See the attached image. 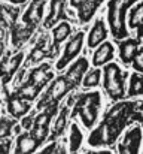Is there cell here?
Listing matches in <instances>:
<instances>
[{"label":"cell","instance_id":"21","mask_svg":"<svg viewBox=\"0 0 143 154\" xmlns=\"http://www.w3.org/2000/svg\"><path fill=\"white\" fill-rule=\"evenodd\" d=\"M142 21H143V5L139 3L136 8L131 9L130 12V20H128V24L131 29H136L139 26H142Z\"/></svg>","mask_w":143,"mask_h":154},{"label":"cell","instance_id":"33","mask_svg":"<svg viewBox=\"0 0 143 154\" xmlns=\"http://www.w3.org/2000/svg\"><path fill=\"white\" fill-rule=\"evenodd\" d=\"M33 121H34V118H31V117H27V118H24V120H22L21 126H22L25 130H28V129H31V127H33Z\"/></svg>","mask_w":143,"mask_h":154},{"label":"cell","instance_id":"22","mask_svg":"<svg viewBox=\"0 0 143 154\" xmlns=\"http://www.w3.org/2000/svg\"><path fill=\"white\" fill-rule=\"evenodd\" d=\"M82 133L79 130V127L76 124H72V130H70V151L75 153L79 150L81 144H82Z\"/></svg>","mask_w":143,"mask_h":154},{"label":"cell","instance_id":"7","mask_svg":"<svg viewBox=\"0 0 143 154\" xmlns=\"http://www.w3.org/2000/svg\"><path fill=\"white\" fill-rule=\"evenodd\" d=\"M28 109H30V103L27 102L25 99H22V97H19V96H12V97H9V100H7V111H9V114L13 115L15 118L25 115V114L28 112Z\"/></svg>","mask_w":143,"mask_h":154},{"label":"cell","instance_id":"18","mask_svg":"<svg viewBox=\"0 0 143 154\" xmlns=\"http://www.w3.org/2000/svg\"><path fill=\"white\" fill-rule=\"evenodd\" d=\"M45 0H34L30 8L27 9L25 15H24V21L25 23H31V24H37L40 17H42V6H43Z\"/></svg>","mask_w":143,"mask_h":154},{"label":"cell","instance_id":"23","mask_svg":"<svg viewBox=\"0 0 143 154\" xmlns=\"http://www.w3.org/2000/svg\"><path fill=\"white\" fill-rule=\"evenodd\" d=\"M16 14H18L16 9L10 11V9H7L6 6L0 5V21H1L4 26H13V24H15V20H16Z\"/></svg>","mask_w":143,"mask_h":154},{"label":"cell","instance_id":"2","mask_svg":"<svg viewBox=\"0 0 143 154\" xmlns=\"http://www.w3.org/2000/svg\"><path fill=\"white\" fill-rule=\"evenodd\" d=\"M76 100L78 103H76V108H75L72 117H76L79 114L82 123L87 127H93V124L97 120V108L100 105V94L97 91L88 93V94L76 97Z\"/></svg>","mask_w":143,"mask_h":154},{"label":"cell","instance_id":"8","mask_svg":"<svg viewBox=\"0 0 143 154\" xmlns=\"http://www.w3.org/2000/svg\"><path fill=\"white\" fill-rule=\"evenodd\" d=\"M64 5H66V0H51V11H49V15L46 17V21H45L46 29L52 27L60 18H63V20L66 18Z\"/></svg>","mask_w":143,"mask_h":154},{"label":"cell","instance_id":"5","mask_svg":"<svg viewBox=\"0 0 143 154\" xmlns=\"http://www.w3.org/2000/svg\"><path fill=\"white\" fill-rule=\"evenodd\" d=\"M24 58V54L19 52L16 55H12V57H6L1 63H0V76L3 78L4 82H7L10 79V76L18 70L21 61Z\"/></svg>","mask_w":143,"mask_h":154},{"label":"cell","instance_id":"12","mask_svg":"<svg viewBox=\"0 0 143 154\" xmlns=\"http://www.w3.org/2000/svg\"><path fill=\"white\" fill-rule=\"evenodd\" d=\"M107 36V32H106V27H104V23L101 20L95 21V24L93 26L91 32H90V36H88V47L90 48H94L97 45H100Z\"/></svg>","mask_w":143,"mask_h":154},{"label":"cell","instance_id":"13","mask_svg":"<svg viewBox=\"0 0 143 154\" xmlns=\"http://www.w3.org/2000/svg\"><path fill=\"white\" fill-rule=\"evenodd\" d=\"M113 58V45L109 44V42H104L93 55V63L94 66H101V64H106L107 61H110Z\"/></svg>","mask_w":143,"mask_h":154},{"label":"cell","instance_id":"24","mask_svg":"<svg viewBox=\"0 0 143 154\" xmlns=\"http://www.w3.org/2000/svg\"><path fill=\"white\" fill-rule=\"evenodd\" d=\"M142 91H143L142 75L133 73L131 79H130V91H128V94L130 96H137V94H142Z\"/></svg>","mask_w":143,"mask_h":154},{"label":"cell","instance_id":"28","mask_svg":"<svg viewBox=\"0 0 143 154\" xmlns=\"http://www.w3.org/2000/svg\"><path fill=\"white\" fill-rule=\"evenodd\" d=\"M12 127H13V121L10 120H6V118H1L0 120V141L7 138L12 132Z\"/></svg>","mask_w":143,"mask_h":154},{"label":"cell","instance_id":"6","mask_svg":"<svg viewBox=\"0 0 143 154\" xmlns=\"http://www.w3.org/2000/svg\"><path fill=\"white\" fill-rule=\"evenodd\" d=\"M87 69H88V60H87L85 57L79 58V60L69 69V72H67V75H66V79L69 81V84H70L72 88H75V87H78V85L81 84V79H82L84 73L87 72Z\"/></svg>","mask_w":143,"mask_h":154},{"label":"cell","instance_id":"20","mask_svg":"<svg viewBox=\"0 0 143 154\" xmlns=\"http://www.w3.org/2000/svg\"><path fill=\"white\" fill-rule=\"evenodd\" d=\"M39 91H40V87L28 81L27 84H24V85L18 90L16 96H19V97H22V99H25V100H33V99H36V96L39 94Z\"/></svg>","mask_w":143,"mask_h":154},{"label":"cell","instance_id":"11","mask_svg":"<svg viewBox=\"0 0 143 154\" xmlns=\"http://www.w3.org/2000/svg\"><path fill=\"white\" fill-rule=\"evenodd\" d=\"M139 145H140V129L136 127L127 135L125 142L119 147V151L121 153H137Z\"/></svg>","mask_w":143,"mask_h":154},{"label":"cell","instance_id":"1","mask_svg":"<svg viewBox=\"0 0 143 154\" xmlns=\"http://www.w3.org/2000/svg\"><path fill=\"white\" fill-rule=\"evenodd\" d=\"M134 2H137V0H110L109 2L107 20L110 24V30L116 39H122L128 35L125 30V26H124V15H125L127 8L131 6Z\"/></svg>","mask_w":143,"mask_h":154},{"label":"cell","instance_id":"9","mask_svg":"<svg viewBox=\"0 0 143 154\" xmlns=\"http://www.w3.org/2000/svg\"><path fill=\"white\" fill-rule=\"evenodd\" d=\"M104 88L107 91V94L113 99L118 100L124 96V79L122 75L118 78H110V79H104Z\"/></svg>","mask_w":143,"mask_h":154},{"label":"cell","instance_id":"38","mask_svg":"<svg viewBox=\"0 0 143 154\" xmlns=\"http://www.w3.org/2000/svg\"><path fill=\"white\" fill-rule=\"evenodd\" d=\"M10 2H13V3H22V2H25V0H10Z\"/></svg>","mask_w":143,"mask_h":154},{"label":"cell","instance_id":"29","mask_svg":"<svg viewBox=\"0 0 143 154\" xmlns=\"http://www.w3.org/2000/svg\"><path fill=\"white\" fill-rule=\"evenodd\" d=\"M48 135V127L46 126H34L33 127V132H31V136L34 139H37L39 142H42Z\"/></svg>","mask_w":143,"mask_h":154},{"label":"cell","instance_id":"30","mask_svg":"<svg viewBox=\"0 0 143 154\" xmlns=\"http://www.w3.org/2000/svg\"><path fill=\"white\" fill-rule=\"evenodd\" d=\"M134 69L137 72H143V50H137V52L134 54L133 60H131Z\"/></svg>","mask_w":143,"mask_h":154},{"label":"cell","instance_id":"27","mask_svg":"<svg viewBox=\"0 0 143 154\" xmlns=\"http://www.w3.org/2000/svg\"><path fill=\"white\" fill-rule=\"evenodd\" d=\"M100 70L98 69H94L91 70L85 78H84V87H95L98 82H100Z\"/></svg>","mask_w":143,"mask_h":154},{"label":"cell","instance_id":"26","mask_svg":"<svg viewBox=\"0 0 143 154\" xmlns=\"http://www.w3.org/2000/svg\"><path fill=\"white\" fill-rule=\"evenodd\" d=\"M55 111H57V103L55 105H52L51 106V109H48L45 112H42L40 115H37L36 118H34V126H48L49 124V121H51V118H52V115L55 114Z\"/></svg>","mask_w":143,"mask_h":154},{"label":"cell","instance_id":"25","mask_svg":"<svg viewBox=\"0 0 143 154\" xmlns=\"http://www.w3.org/2000/svg\"><path fill=\"white\" fill-rule=\"evenodd\" d=\"M66 118H67V108H63L61 112H60V117H58V120L55 123V127H54V132L51 135V139H55L58 135L63 133V130L66 127Z\"/></svg>","mask_w":143,"mask_h":154},{"label":"cell","instance_id":"3","mask_svg":"<svg viewBox=\"0 0 143 154\" xmlns=\"http://www.w3.org/2000/svg\"><path fill=\"white\" fill-rule=\"evenodd\" d=\"M69 90H72V87H70L69 81L66 79V76H58V78L52 82V85L49 87V90H48V93L45 94V97L39 102L37 108L55 105V103L58 102Z\"/></svg>","mask_w":143,"mask_h":154},{"label":"cell","instance_id":"4","mask_svg":"<svg viewBox=\"0 0 143 154\" xmlns=\"http://www.w3.org/2000/svg\"><path fill=\"white\" fill-rule=\"evenodd\" d=\"M82 44H84V33L79 32V33H76V35L72 38V41L66 45V50H64L63 57H61L60 61L57 63V69H58V70L64 69V67L81 52V50H82Z\"/></svg>","mask_w":143,"mask_h":154},{"label":"cell","instance_id":"31","mask_svg":"<svg viewBox=\"0 0 143 154\" xmlns=\"http://www.w3.org/2000/svg\"><path fill=\"white\" fill-rule=\"evenodd\" d=\"M43 57H45V51L36 47V48L31 51V54H30V61H40Z\"/></svg>","mask_w":143,"mask_h":154},{"label":"cell","instance_id":"39","mask_svg":"<svg viewBox=\"0 0 143 154\" xmlns=\"http://www.w3.org/2000/svg\"><path fill=\"white\" fill-rule=\"evenodd\" d=\"M1 52H3V44L0 42V54H1Z\"/></svg>","mask_w":143,"mask_h":154},{"label":"cell","instance_id":"34","mask_svg":"<svg viewBox=\"0 0 143 154\" xmlns=\"http://www.w3.org/2000/svg\"><path fill=\"white\" fill-rule=\"evenodd\" d=\"M10 151V141H6L4 144H0V154H6Z\"/></svg>","mask_w":143,"mask_h":154},{"label":"cell","instance_id":"17","mask_svg":"<svg viewBox=\"0 0 143 154\" xmlns=\"http://www.w3.org/2000/svg\"><path fill=\"white\" fill-rule=\"evenodd\" d=\"M101 3V0H84L78 8H79V18L81 23H87L91 20V17L95 14L98 5Z\"/></svg>","mask_w":143,"mask_h":154},{"label":"cell","instance_id":"15","mask_svg":"<svg viewBox=\"0 0 143 154\" xmlns=\"http://www.w3.org/2000/svg\"><path fill=\"white\" fill-rule=\"evenodd\" d=\"M51 78H52V73L49 72V66H48V64H43V66L36 67V69L31 70L28 81L33 82V84H36V85H39V87L42 88Z\"/></svg>","mask_w":143,"mask_h":154},{"label":"cell","instance_id":"32","mask_svg":"<svg viewBox=\"0 0 143 154\" xmlns=\"http://www.w3.org/2000/svg\"><path fill=\"white\" fill-rule=\"evenodd\" d=\"M37 48H40L43 51H49V39H48V36H42L40 38V41L37 42Z\"/></svg>","mask_w":143,"mask_h":154},{"label":"cell","instance_id":"19","mask_svg":"<svg viewBox=\"0 0 143 154\" xmlns=\"http://www.w3.org/2000/svg\"><path fill=\"white\" fill-rule=\"evenodd\" d=\"M110 141H112V136L109 135V127H106V124H101L90 136L91 145H101V144H107Z\"/></svg>","mask_w":143,"mask_h":154},{"label":"cell","instance_id":"16","mask_svg":"<svg viewBox=\"0 0 143 154\" xmlns=\"http://www.w3.org/2000/svg\"><path fill=\"white\" fill-rule=\"evenodd\" d=\"M70 35V26L69 23H60L55 29H54V48L49 52V57H55V54L58 51L60 44Z\"/></svg>","mask_w":143,"mask_h":154},{"label":"cell","instance_id":"37","mask_svg":"<svg viewBox=\"0 0 143 154\" xmlns=\"http://www.w3.org/2000/svg\"><path fill=\"white\" fill-rule=\"evenodd\" d=\"M21 132V127L19 126H15V133H19Z\"/></svg>","mask_w":143,"mask_h":154},{"label":"cell","instance_id":"14","mask_svg":"<svg viewBox=\"0 0 143 154\" xmlns=\"http://www.w3.org/2000/svg\"><path fill=\"white\" fill-rule=\"evenodd\" d=\"M139 50V41L136 39H128V41H124L119 44V52H121V60L127 64V63H131L134 54Z\"/></svg>","mask_w":143,"mask_h":154},{"label":"cell","instance_id":"36","mask_svg":"<svg viewBox=\"0 0 143 154\" xmlns=\"http://www.w3.org/2000/svg\"><path fill=\"white\" fill-rule=\"evenodd\" d=\"M84 0H70V3H72V6H75V8H78L81 3H82Z\"/></svg>","mask_w":143,"mask_h":154},{"label":"cell","instance_id":"10","mask_svg":"<svg viewBox=\"0 0 143 154\" xmlns=\"http://www.w3.org/2000/svg\"><path fill=\"white\" fill-rule=\"evenodd\" d=\"M39 141L34 139L31 136V133H24V135H19L18 139H16V148H15V153H33L37 147H39Z\"/></svg>","mask_w":143,"mask_h":154},{"label":"cell","instance_id":"35","mask_svg":"<svg viewBox=\"0 0 143 154\" xmlns=\"http://www.w3.org/2000/svg\"><path fill=\"white\" fill-rule=\"evenodd\" d=\"M55 150H57V144L54 142V144H51L49 147L43 148V151H40V153H45V154H48V153H55Z\"/></svg>","mask_w":143,"mask_h":154}]
</instances>
